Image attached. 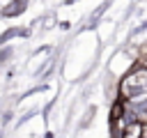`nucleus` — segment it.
Listing matches in <instances>:
<instances>
[{
	"label": "nucleus",
	"instance_id": "obj_3",
	"mask_svg": "<svg viewBox=\"0 0 147 138\" xmlns=\"http://www.w3.org/2000/svg\"><path fill=\"white\" fill-rule=\"evenodd\" d=\"M16 34H21V37H23V34H28V30H18V28H14V30H7V32L0 37V46H2V44H7V39H11V37H16Z\"/></svg>",
	"mask_w": 147,
	"mask_h": 138
},
{
	"label": "nucleus",
	"instance_id": "obj_4",
	"mask_svg": "<svg viewBox=\"0 0 147 138\" xmlns=\"http://www.w3.org/2000/svg\"><path fill=\"white\" fill-rule=\"evenodd\" d=\"M140 138H147V122H145V131H142V136Z\"/></svg>",
	"mask_w": 147,
	"mask_h": 138
},
{
	"label": "nucleus",
	"instance_id": "obj_1",
	"mask_svg": "<svg viewBox=\"0 0 147 138\" xmlns=\"http://www.w3.org/2000/svg\"><path fill=\"white\" fill-rule=\"evenodd\" d=\"M119 97L126 103L147 99V64H136L119 83Z\"/></svg>",
	"mask_w": 147,
	"mask_h": 138
},
{
	"label": "nucleus",
	"instance_id": "obj_2",
	"mask_svg": "<svg viewBox=\"0 0 147 138\" xmlns=\"http://www.w3.org/2000/svg\"><path fill=\"white\" fill-rule=\"evenodd\" d=\"M25 7H28V0H9V5H7V7H2V14H5V16H9V18H14V16L23 14V12H25Z\"/></svg>",
	"mask_w": 147,
	"mask_h": 138
}]
</instances>
